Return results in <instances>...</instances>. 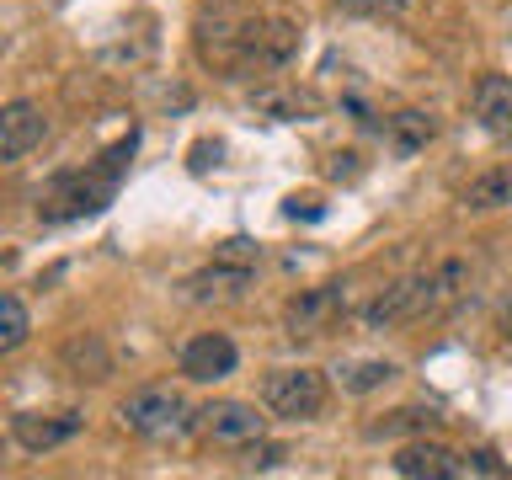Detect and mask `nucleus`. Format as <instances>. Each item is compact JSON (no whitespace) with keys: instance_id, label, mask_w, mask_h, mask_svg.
<instances>
[{"instance_id":"f257e3e1","label":"nucleus","mask_w":512,"mask_h":480,"mask_svg":"<svg viewBox=\"0 0 512 480\" xmlns=\"http://www.w3.org/2000/svg\"><path fill=\"white\" fill-rule=\"evenodd\" d=\"M134 144H139V134L128 128V139L112 144V150L96 160V166H86V171H59L54 182L43 187V198H38V219H43V224H70V219L102 214V208L112 203V192H118V182H123L128 160H134Z\"/></svg>"},{"instance_id":"bb28decb","label":"nucleus","mask_w":512,"mask_h":480,"mask_svg":"<svg viewBox=\"0 0 512 480\" xmlns=\"http://www.w3.org/2000/svg\"><path fill=\"white\" fill-rule=\"evenodd\" d=\"M496 331L512 336V299H502V310H496Z\"/></svg>"},{"instance_id":"dca6fc26","label":"nucleus","mask_w":512,"mask_h":480,"mask_svg":"<svg viewBox=\"0 0 512 480\" xmlns=\"http://www.w3.org/2000/svg\"><path fill=\"white\" fill-rule=\"evenodd\" d=\"M443 416L438 411H422V406H400L390 411L384 422H368L363 427V438H374V443H400V438H427L432 427H438Z\"/></svg>"},{"instance_id":"9d476101","label":"nucleus","mask_w":512,"mask_h":480,"mask_svg":"<svg viewBox=\"0 0 512 480\" xmlns=\"http://www.w3.org/2000/svg\"><path fill=\"white\" fill-rule=\"evenodd\" d=\"M390 464L406 480H459L464 475V454H454L448 443H432V438H406Z\"/></svg>"},{"instance_id":"5701e85b","label":"nucleus","mask_w":512,"mask_h":480,"mask_svg":"<svg viewBox=\"0 0 512 480\" xmlns=\"http://www.w3.org/2000/svg\"><path fill=\"white\" fill-rule=\"evenodd\" d=\"M347 16H400L411 0H336Z\"/></svg>"},{"instance_id":"0eeeda50","label":"nucleus","mask_w":512,"mask_h":480,"mask_svg":"<svg viewBox=\"0 0 512 480\" xmlns=\"http://www.w3.org/2000/svg\"><path fill=\"white\" fill-rule=\"evenodd\" d=\"M176 368H182L192 384H219L240 368V347L224 331H198L182 342V352H176Z\"/></svg>"},{"instance_id":"cd10ccee","label":"nucleus","mask_w":512,"mask_h":480,"mask_svg":"<svg viewBox=\"0 0 512 480\" xmlns=\"http://www.w3.org/2000/svg\"><path fill=\"white\" fill-rule=\"evenodd\" d=\"M288 214H294V219H320V208H315V203H299V198H294V203H288Z\"/></svg>"},{"instance_id":"4be33fe9","label":"nucleus","mask_w":512,"mask_h":480,"mask_svg":"<svg viewBox=\"0 0 512 480\" xmlns=\"http://www.w3.org/2000/svg\"><path fill=\"white\" fill-rule=\"evenodd\" d=\"M32 336V315H27V304L16 299V294H0V358L6 352H16Z\"/></svg>"},{"instance_id":"6e6552de","label":"nucleus","mask_w":512,"mask_h":480,"mask_svg":"<svg viewBox=\"0 0 512 480\" xmlns=\"http://www.w3.org/2000/svg\"><path fill=\"white\" fill-rule=\"evenodd\" d=\"M80 427H86L80 411H16L11 416V438L22 454H54L70 438H80Z\"/></svg>"},{"instance_id":"6ab92c4d","label":"nucleus","mask_w":512,"mask_h":480,"mask_svg":"<svg viewBox=\"0 0 512 480\" xmlns=\"http://www.w3.org/2000/svg\"><path fill=\"white\" fill-rule=\"evenodd\" d=\"M395 374H400V368L384 363V358H352V363L336 368V384H342L347 395H368V390H384Z\"/></svg>"},{"instance_id":"393cba45","label":"nucleus","mask_w":512,"mask_h":480,"mask_svg":"<svg viewBox=\"0 0 512 480\" xmlns=\"http://www.w3.org/2000/svg\"><path fill=\"white\" fill-rule=\"evenodd\" d=\"M464 475H507V464H496V454H486V448H470L464 454Z\"/></svg>"},{"instance_id":"b1692460","label":"nucleus","mask_w":512,"mask_h":480,"mask_svg":"<svg viewBox=\"0 0 512 480\" xmlns=\"http://www.w3.org/2000/svg\"><path fill=\"white\" fill-rule=\"evenodd\" d=\"M278 459H283V448H278V443H262V438L246 443V470H272Z\"/></svg>"},{"instance_id":"9b49d317","label":"nucleus","mask_w":512,"mask_h":480,"mask_svg":"<svg viewBox=\"0 0 512 480\" xmlns=\"http://www.w3.org/2000/svg\"><path fill=\"white\" fill-rule=\"evenodd\" d=\"M422 315H427V272H416V278L390 283L374 304H368V310H363V326L390 331V326H406V320H422Z\"/></svg>"},{"instance_id":"ddd939ff","label":"nucleus","mask_w":512,"mask_h":480,"mask_svg":"<svg viewBox=\"0 0 512 480\" xmlns=\"http://www.w3.org/2000/svg\"><path fill=\"white\" fill-rule=\"evenodd\" d=\"M187 288V299H240L251 288V262H230V256H219L214 267H203V272H192V278L182 283Z\"/></svg>"},{"instance_id":"f8f14e48","label":"nucleus","mask_w":512,"mask_h":480,"mask_svg":"<svg viewBox=\"0 0 512 480\" xmlns=\"http://www.w3.org/2000/svg\"><path fill=\"white\" fill-rule=\"evenodd\" d=\"M43 139H48V118H43L38 102H6L0 107V155L6 160L32 155Z\"/></svg>"},{"instance_id":"39448f33","label":"nucleus","mask_w":512,"mask_h":480,"mask_svg":"<svg viewBox=\"0 0 512 480\" xmlns=\"http://www.w3.org/2000/svg\"><path fill=\"white\" fill-rule=\"evenodd\" d=\"M262 406L283 422H310L326 411V374L320 368H272L262 379Z\"/></svg>"},{"instance_id":"412c9836","label":"nucleus","mask_w":512,"mask_h":480,"mask_svg":"<svg viewBox=\"0 0 512 480\" xmlns=\"http://www.w3.org/2000/svg\"><path fill=\"white\" fill-rule=\"evenodd\" d=\"M464 278H470V267L464 262H443L427 272V315H443L448 304L464 294Z\"/></svg>"},{"instance_id":"a211bd4d","label":"nucleus","mask_w":512,"mask_h":480,"mask_svg":"<svg viewBox=\"0 0 512 480\" xmlns=\"http://www.w3.org/2000/svg\"><path fill=\"white\" fill-rule=\"evenodd\" d=\"M251 107L262 112V118H310L315 96L299 91V86H262V91L251 96Z\"/></svg>"},{"instance_id":"c85d7f7f","label":"nucleus","mask_w":512,"mask_h":480,"mask_svg":"<svg viewBox=\"0 0 512 480\" xmlns=\"http://www.w3.org/2000/svg\"><path fill=\"white\" fill-rule=\"evenodd\" d=\"M0 464H6V443H0Z\"/></svg>"},{"instance_id":"20e7f679","label":"nucleus","mask_w":512,"mask_h":480,"mask_svg":"<svg viewBox=\"0 0 512 480\" xmlns=\"http://www.w3.org/2000/svg\"><path fill=\"white\" fill-rule=\"evenodd\" d=\"M246 16H251V6H240V0H208V6L198 11V22H192V43H198V59L208 64V70L230 75L240 32H246Z\"/></svg>"},{"instance_id":"2eb2a0df","label":"nucleus","mask_w":512,"mask_h":480,"mask_svg":"<svg viewBox=\"0 0 512 480\" xmlns=\"http://www.w3.org/2000/svg\"><path fill=\"white\" fill-rule=\"evenodd\" d=\"M59 368L75 379H107L112 374V352L96 331H75L70 342L59 347Z\"/></svg>"},{"instance_id":"4468645a","label":"nucleus","mask_w":512,"mask_h":480,"mask_svg":"<svg viewBox=\"0 0 512 480\" xmlns=\"http://www.w3.org/2000/svg\"><path fill=\"white\" fill-rule=\"evenodd\" d=\"M470 107L491 139H512V80L507 75H480Z\"/></svg>"},{"instance_id":"f03ea898","label":"nucleus","mask_w":512,"mask_h":480,"mask_svg":"<svg viewBox=\"0 0 512 480\" xmlns=\"http://www.w3.org/2000/svg\"><path fill=\"white\" fill-rule=\"evenodd\" d=\"M299 54V22L283 11H251L246 16V32H240V48H235V64L224 80H256V75H278L288 70Z\"/></svg>"},{"instance_id":"a878e982","label":"nucleus","mask_w":512,"mask_h":480,"mask_svg":"<svg viewBox=\"0 0 512 480\" xmlns=\"http://www.w3.org/2000/svg\"><path fill=\"white\" fill-rule=\"evenodd\" d=\"M363 166H358V155H331V166H326V176H336V182H352V176H358Z\"/></svg>"},{"instance_id":"7ed1b4c3","label":"nucleus","mask_w":512,"mask_h":480,"mask_svg":"<svg viewBox=\"0 0 512 480\" xmlns=\"http://www.w3.org/2000/svg\"><path fill=\"white\" fill-rule=\"evenodd\" d=\"M118 422L123 432H134V438H176V432H187L192 427V411H187V400L182 390H171V384H144V390H134L118 406Z\"/></svg>"},{"instance_id":"423d86ee","label":"nucleus","mask_w":512,"mask_h":480,"mask_svg":"<svg viewBox=\"0 0 512 480\" xmlns=\"http://www.w3.org/2000/svg\"><path fill=\"white\" fill-rule=\"evenodd\" d=\"M192 432L214 448H246L267 432V416L246 400H214V406L192 411Z\"/></svg>"},{"instance_id":"aec40b11","label":"nucleus","mask_w":512,"mask_h":480,"mask_svg":"<svg viewBox=\"0 0 512 480\" xmlns=\"http://www.w3.org/2000/svg\"><path fill=\"white\" fill-rule=\"evenodd\" d=\"M512 203V171H486L464 187V208L470 214H496V208Z\"/></svg>"},{"instance_id":"1a4fd4ad","label":"nucleus","mask_w":512,"mask_h":480,"mask_svg":"<svg viewBox=\"0 0 512 480\" xmlns=\"http://www.w3.org/2000/svg\"><path fill=\"white\" fill-rule=\"evenodd\" d=\"M347 310V283H320L304 288V294L283 310V331L288 336H320L336 326V315Z\"/></svg>"},{"instance_id":"f3484780","label":"nucleus","mask_w":512,"mask_h":480,"mask_svg":"<svg viewBox=\"0 0 512 480\" xmlns=\"http://www.w3.org/2000/svg\"><path fill=\"white\" fill-rule=\"evenodd\" d=\"M432 134H438L432 112H395V118L384 123V139H390V150H395V155H416V150H427Z\"/></svg>"}]
</instances>
